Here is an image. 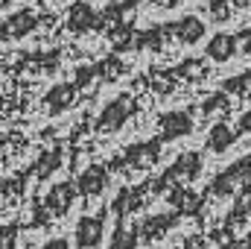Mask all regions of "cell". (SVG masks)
Returning <instances> with one entry per match:
<instances>
[{
  "label": "cell",
  "mask_w": 251,
  "mask_h": 249,
  "mask_svg": "<svg viewBox=\"0 0 251 249\" xmlns=\"http://www.w3.org/2000/svg\"><path fill=\"white\" fill-rule=\"evenodd\" d=\"M249 182H251V158H240V161L231 164L225 173H219L210 187H213L216 196H231V193L249 187Z\"/></svg>",
  "instance_id": "obj_1"
},
{
  "label": "cell",
  "mask_w": 251,
  "mask_h": 249,
  "mask_svg": "<svg viewBox=\"0 0 251 249\" xmlns=\"http://www.w3.org/2000/svg\"><path fill=\"white\" fill-rule=\"evenodd\" d=\"M131 109H134V100L128 97V94H120V97H114L102 112H100V118H97V132L100 135H111V132H117V129H123V124L128 121V115H131Z\"/></svg>",
  "instance_id": "obj_2"
},
{
  "label": "cell",
  "mask_w": 251,
  "mask_h": 249,
  "mask_svg": "<svg viewBox=\"0 0 251 249\" xmlns=\"http://www.w3.org/2000/svg\"><path fill=\"white\" fill-rule=\"evenodd\" d=\"M193 132V118L187 112H170L158 121V135L161 141H176V138H184Z\"/></svg>",
  "instance_id": "obj_3"
},
{
  "label": "cell",
  "mask_w": 251,
  "mask_h": 249,
  "mask_svg": "<svg viewBox=\"0 0 251 249\" xmlns=\"http://www.w3.org/2000/svg\"><path fill=\"white\" fill-rule=\"evenodd\" d=\"M73 241L79 249H97L102 244V220L100 217H79Z\"/></svg>",
  "instance_id": "obj_4"
},
{
  "label": "cell",
  "mask_w": 251,
  "mask_h": 249,
  "mask_svg": "<svg viewBox=\"0 0 251 249\" xmlns=\"http://www.w3.org/2000/svg\"><path fill=\"white\" fill-rule=\"evenodd\" d=\"M100 24V15L94 12V6H88L85 0H76L70 9H67V27L73 32H85V30H94Z\"/></svg>",
  "instance_id": "obj_5"
},
{
  "label": "cell",
  "mask_w": 251,
  "mask_h": 249,
  "mask_svg": "<svg viewBox=\"0 0 251 249\" xmlns=\"http://www.w3.org/2000/svg\"><path fill=\"white\" fill-rule=\"evenodd\" d=\"M35 24H38V18L29 12V9H21V12H15V15H9L6 18V24H3V38H24V35H29L32 30H35Z\"/></svg>",
  "instance_id": "obj_6"
},
{
  "label": "cell",
  "mask_w": 251,
  "mask_h": 249,
  "mask_svg": "<svg viewBox=\"0 0 251 249\" xmlns=\"http://www.w3.org/2000/svg\"><path fill=\"white\" fill-rule=\"evenodd\" d=\"M73 199H76V185H70V182H62V185H53L47 190V211L50 214H67V208L73 205Z\"/></svg>",
  "instance_id": "obj_7"
},
{
  "label": "cell",
  "mask_w": 251,
  "mask_h": 249,
  "mask_svg": "<svg viewBox=\"0 0 251 249\" xmlns=\"http://www.w3.org/2000/svg\"><path fill=\"white\" fill-rule=\"evenodd\" d=\"M199 170H201V158H199L196 153H184V156L167 170L164 182H173V179H178V182H190V179L199 176Z\"/></svg>",
  "instance_id": "obj_8"
},
{
  "label": "cell",
  "mask_w": 251,
  "mask_h": 249,
  "mask_svg": "<svg viewBox=\"0 0 251 249\" xmlns=\"http://www.w3.org/2000/svg\"><path fill=\"white\" fill-rule=\"evenodd\" d=\"M108 182V167L105 164H91V167H85V173L79 176V193H85V196H97L102 187Z\"/></svg>",
  "instance_id": "obj_9"
},
{
  "label": "cell",
  "mask_w": 251,
  "mask_h": 249,
  "mask_svg": "<svg viewBox=\"0 0 251 249\" xmlns=\"http://www.w3.org/2000/svg\"><path fill=\"white\" fill-rule=\"evenodd\" d=\"M76 100V85H53L50 91H47V97H44V106H47V112L50 115H59V112H64L70 103Z\"/></svg>",
  "instance_id": "obj_10"
},
{
  "label": "cell",
  "mask_w": 251,
  "mask_h": 249,
  "mask_svg": "<svg viewBox=\"0 0 251 249\" xmlns=\"http://www.w3.org/2000/svg\"><path fill=\"white\" fill-rule=\"evenodd\" d=\"M173 35H176L181 44H196V41H201V35H204V24H201L196 15H184L181 21H176Z\"/></svg>",
  "instance_id": "obj_11"
},
{
  "label": "cell",
  "mask_w": 251,
  "mask_h": 249,
  "mask_svg": "<svg viewBox=\"0 0 251 249\" xmlns=\"http://www.w3.org/2000/svg\"><path fill=\"white\" fill-rule=\"evenodd\" d=\"M234 50H237V38H234V35H225V32L213 35V38L207 41V47H204L207 59H213V62H228V59L234 56Z\"/></svg>",
  "instance_id": "obj_12"
},
{
  "label": "cell",
  "mask_w": 251,
  "mask_h": 249,
  "mask_svg": "<svg viewBox=\"0 0 251 249\" xmlns=\"http://www.w3.org/2000/svg\"><path fill=\"white\" fill-rule=\"evenodd\" d=\"M173 223H176V214H158V217H149V220L140 226V235H143V241H158V238H164V232H167Z\"/></svg>",
  "instance_id": "obj_13"
},
{
  "label": "cell",
  "mask_w": 251,
  "mask_h": 249,
  "mask_svg": "<svg viewBox=\"0 0 251 249\" xmlns=\"http://www.w3.org/2000/svg\"><path fill=\"white\" fill-rule=\"evenodd\" d=\"M234 144V129L225 124H216L210 129V135H207V150H213V153H225L228 147Z\"/></svg>",
  "instance_id": "obj_14"
},
{
  "label": "cell",
  "mask_w": 251,
  "mask_h": 249,
  "mask_svg": "<svg viewBox=\"0 0 251 249\" xmlns=\"http://www.w3.org/2000/svg\"><path fill=\"white\" fill-rule=\"evenodd\" d=\"M137 247V229H126L123 223L114 229V235H111V244L108 249H134Z\"/></svg>",
  "instance_id": "obj_15"
},
{
  "label": "cell",
  "mask_w": 251,
  "mask_h": 249,
  "mask_svg": "<svg viewBox=\"0 0 251 249\" xmlns=\"http://www.w3.org/2000/svg\"><path fill=\"white\" fill-rule=\"evenodd\" d=\"M170 202H173V205H178V211H193V208H196V202H199V196H196V193H190L187 187H178V190L170 196Z\"/></svg>",
  "instance_id": "obj_16"
},
{
  "label": "cell",
  "mask_w": 251,
  "mask_h": 249,
  "mask_svg": "<svg viewBox=\"0 0 251 249\" xmlns=\"http://www.w3.org/2000/svg\"><path fill=\"white\" fill-rule=\"evenodd\" d=\"M225 91L251 100V73H243V76H237V79H228V82H225Z\"/></svg>",
  "instance_id": "obj_17"
},
{
  "label": "cell",
  "mask_w": 251,
  "mask_h": 249,
  "mask_svg": "<svg viewBox=\"0 0 251 249\" xmlns=\"http://www.w3.org/2000/svg\"><path fill=\"white\" fill-rule=\"evenodd\" d=\"M59 161H62V150H53V153H47L44 158H41V167H38V176L41 179H47L56 167H59Z\"/></svg>",
  "instance_id": "obj_18"
},
{
  "label": "cell",
  "mask_w": 251,
  "mask_h": 249,
  "mask_svg": "<svg viewBox=\"0 0 251 249\" xmlns=\"http://www.w3.org/2000/svg\"><path fill=\"white\" fill-rule=\"evenodd\" d=\"M201 112H204V115H213V112H228V100H225V94L210 97V100L201 106Z\"/></svg>",
  "instance_id": "obj_19"
},
{
  "label": "cell",
  "mask_w": 251,
  "mask_h": 249,
  "mask_svg": "<svg viewBox=\"0 0 251 249\" xmlns=\"http://www.w3.org/2000/svg\"><path fill=\"white\" fill-rule=\"evenodd\" d=\"M15 238H18L15 226H0V249H12L15 247Z\"/></svg>",
  "instance_id": "obj_20"
},
{
  "label": "cell",
  "mask_w": 251,
  "mask_h": 249,
  "mask_svg": "<svg viewBox=\"0 0 251 249\" xmlns=\"http://www.w3.org/2000/svg\"><path fill=\"white\" fill-rule=\"evenodd\" d=\"M210 12H213L216 21H222V18L231 15V6H228V0H213V3H210Z\"/></svg>",
  "instance_id": "obj_21"
},
{
  "label": "cell",
  "mask_w": 251,
  "mask_h": 249,
  "mask_svg": "<svg viewBox=\"0 0 251 249\" xmlns=\"http://www.w3.org/2000/svg\"><path fill=\"white\" fill-rule=\"evenodd\" d=\"M41 249H70V241L67 238H50Z\"/></svg>",
  "instance_id": "obj_22"
},
{
  "label": "cell",
  "mask_w": 251,
  "mask_h": 249,
  "mask_svg": "<svg viewBox=\"0 0 251 249\" xmlns=\"http://www.w3.org/2000/svg\"><path fill=\"white\" fill-rule=\"evenodd\" d=\"M140 0H111V9L114 12H126V9H131V6H137Z\"/></svg>",
  "instance_id": "obj_23"
},
{
  "label": "cell",
  "mask_w": 251,
  "mask_h": 249,
  "mask_svg": "<svg viewBox=\"0 0 251 249\" xmlns=\"http://www.w3.org/2000/svg\"><path fill=\"white\" fill-rule=\"evenodd\" d=\"M240 211H249L251 214V187H249V193L243 196V202H240Z\"/></svg>",
  "instance_id": "obj_24"
},
{
  "label": "cell",
  "mask_w": 251,
  "mask_h": 249,
  "mask_svg": "<svg viewBox=\"0 0 251 249\" xmlns=\"http://www.w3.org/2000/svg\"><path fill=\"white\" fill-rule=\"evenodd\" d=\"M243 50H246V53H251V32H246V35H243Z\"/></svg>",
  "instance_id": "obj_25"
}]
</instances>
